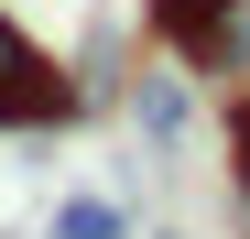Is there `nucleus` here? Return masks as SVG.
<instances>
[{"label": "nucleus", "instance_id": "nucleus-1", "mask_svg": "<svg viewBox=\"0 0 250 239\" xmlns=\"http://www.w3.org/2000/svg\"><path fill=\"white\" fill-rule=\"evenodd\" d=\"M65 120H87L76 65H55L11 11H0V131H65Z\"/></svg>", "mask_w": 250, "mask_h": 239}, {"label": "nucleus", "instance_id": "nucleus-5", "mask_svg": "<svg viewBox=\"0 0 250 239\" xmlns=\"http://www.w3.org/2000/svg\"><path fill=\"white\" fill-rule=\"evenodd\" d=\"M229 185H239V196H250V98H239V109H229Z\"/></svg>", "mask_w": 250, "mask_h": 239}, {"label": "nucleus", "instance_id": "nucleus-2", "mask_svg": "<svg viewBox=\"0 0 250 239\" xmlns=\"http://www.w3.org/2000/svg\"><path fill=\"white\" fill-rule=\"evenodd\" d=\"M185 120H196V109H185V76H174V65H142V76H131V131H142L152 152H185Z\"/></svg>", "mask_w": 250, "mask_h": 239}, {"label": "nucleus", "instance_id": "nucleus-3", "mask_svg": "<svg viewBox=\"0 0 250 239\" xmlns=\"http://www.w3.org/2000/svg\"><path fill=\"white\" fill-rule=\"evenodd\" d=\"M218 11H229V0H152V33L196 65V55H207V33H218Z\"/></svg>", "mask_w": 250, "mask_h": 239}, {"label": "nucleus", "instance_id": "nucleus-4", "mask_svg": "<svg viewBox=\"0 0 250 239\" xmlns=\"http://www.w3.org/2000/svg\"><path fill=\"white\" fill-rule=\"evenodd\" d=\"M55 239H131V218H120L109 196H65V207H55Z\"/></svg>", "mask_w": 250, "mask_h": 239}]
</instances>
